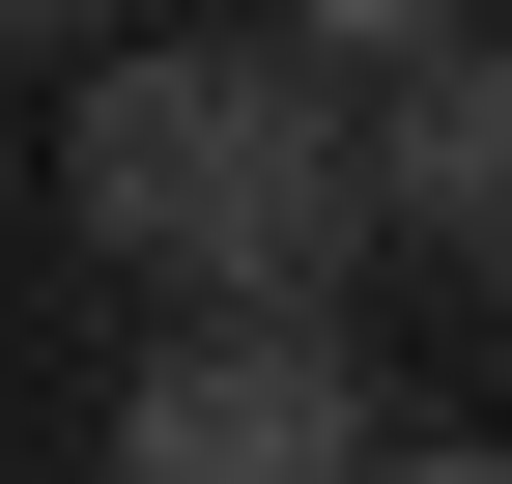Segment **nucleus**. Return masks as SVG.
I'll return each instance as SVG.
<instances>
[{"label":"nucleus","instance_id":"nucleus-1","mask_svg":"<svg viewBox=\"0 0 512 484\" xmlns=\"http://www.w3.org/2000/svg\"><path fill=\"white\" fill-rule=\"evenodd\" d=\"M57 228H86L143 314H342L370 285V171H342V57L285 0L228 29H143L114 0L57 57Z\"/></svg>","mask_w":512,"mask_h":484},{"label":"nucleus","instance_id":"nucleus-2","mask_svg":"<svg viewBox=\"0 0 512 484\" xmlns=\"http://www.w3.org/2000/svg\"><path fill=\"white\" fill-rule=\"evenodd\" d=\"M114 456L143 484H342V456H399V399H370L342 314H171L114 371Z\"/></svg>","mask_w":512,"mask_h":484},{"label":"nucleus","instance_id":"nucleus-3","mask_svg":"<svg viewBox=\"0 0 512 484\" xmlns=\"http://www.w3.org/2000/svg\"><path fill=\"white\" fill-rule=\"evenodd\" d=\"M342 171H370V257L512 285V29H484V0L399 29V57H342Z\"/></svg>","mask_w":512,"mask_h":484},{"label":"nucleus","instance_id":"nucleus-4","mask_svg":"<svg viewBox=\"0 0 512 484\" xmlns=\"http://www.w3.org/2000/svg\"><path fill=\"white\" fill-rule=\"evenodd\" d=\"M285 29H313V57H399V29H456V0H285Z\"/></svg>","mask_w":512,"mask_h":484},{"label":"nucleus","instance_id":"nucleus-5","mask_svg":"<svg viewBox=\"0 0 512 484\" xmlns=\"http://www.w3.org/2000/svg\"><path fill=\"white\" fill-rule=\"evenodd\" d=\"M86 29H114V0H0V57H86Z\"/></svg>","mask_w":512,"mask_h":484}]
</instances>
